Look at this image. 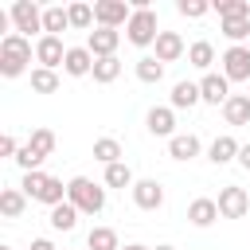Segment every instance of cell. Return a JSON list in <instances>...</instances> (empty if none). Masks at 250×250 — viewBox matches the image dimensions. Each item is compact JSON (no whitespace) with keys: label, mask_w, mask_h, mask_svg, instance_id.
<instances>
[{"label":"cell","mask_w":250,"mask_h":250,"mask_svg":"<svg viewBox=\"0 0 250 250\" xmlns=\"http://www.w3.org/2000/svg\"><path fill=\"white\" fill-rule=\"evenodd\" d=\"M66 27H70V16H66L62 4L43 8V35H59V31H66Z\"/></svg>","instance_id":"26"},{"label":"cell","mask_w":250,"mask_h":250,"mask_svg":"<svg viewBox=\"0 0 250 250\" xmlns=\"http://www.w3.org/2000/svg\"><path fill=\"white\" fill-rule=\"evenodd\" d=\"M188 62H191L195 70L211 74V62H215V43H211V39H195V43L188 47Z\"/></svg>","instance_id":"21"},{"label":"cell","mask_w":250,"mask_h":250,"mask_svg":"<svg viewBox=\"0 0 250 250\" xmlns=\"http://www.w3.org/2000/svg\"><path fill=\"white\" fill-rule=\"evenodd\" d=\"M137 78H141L145 86H156V82L164 78V62H160L156 55H141V59H137Z\"/></svg>","instance_id":"27"},{"label":"cell","mask_w":250,"mask_h":250,"mask_svg":"<svg viewBox=\"0 0 250 250\" xmlns=\"http://www.w3.org/2000/svg\"><path fill=\"white\" fill-rule=\"evenodd\" d=\"M43 160H47V156H39L27 141H23V145H20V152H16V164H20L23 172H39V168H43Z\"/></svg>","instance_id":"35"},{"label":"cell","mask_w":250,"mask_h":250,"mask_svg":"<svg viewBox=\"0 0 250 250\" xmlns=\"http://www.w3.org/2000/svg\"><path fill=\"white\" fill-rule=\"evenodd\" d=\"M215 203H219V215H223V219H246V215H250V195H246V188H238V184H223Z\"/></svg>","instance_id":"6"},{"label":"cell","mask_w":250,"mask_h":250,"mask_svg":"<svg viewBox=\"0 0 250 250\" xmlns=\"http://www.w3.org/2000/svg\"><path fill=\"white\" fill-rule=\"evenodd\" d=\"M86 250H121V238L113 227H90L86 234Z\"/></svg>","instance_id":"24"},{"label":"cell","mask_w":250,"mask_h":250,"mask_svg":"<svg viewBox=\"0 0 250 250\" xmlns=\"http://www.w3.org/2000/svg\"><path fill=\"white\" fill-rule=\"evenodd\" d=\"M223 121L227 125H250V94H230L223 105Z\"/></svg>","instance_id":"20"},{"label":"cell","mask_w":250,"mask_h":250,"mask_svg":"<svg viewBox=\"0 0 250 250\" xmlns=\"http://www.w3.org/2000/svg\"><path fill=\"white\" fill-rule=\"evenodd\" d=\"M27 145H31V148H35L39 156H51L59 141H55V133H51V129H31V137H27Z\"/></svg>","instance_id":"34"},{"label":"cell","mask_w":250,"mask_h":250,"mask_svg":"<svg viewBox=\"0 0 250 250\" xmlns=\"http://www.w3.org/2000/svg\"><path fill=\"white\" fill-rule=\"evenodd\" d=\"M94 55H90V47H66V62H62V70L70 74V78H86V74H94Z\"/></svg>","instance_id":"15"},{"label":"cell","mask_w":250,"mask_h":250,"mask_svg":"<svg viewBox=\"0 0 250 250\" xmlns=\"http://www.w3.org/2000/svg\"><path fill=\"white\" fill-rule=\"evenodd\" d=\"M238 148H242V145H238L230 133H223V137H215V141L207 145V160H211L215 168H219V164H230V160H238Z\"/></svg>","instance_id":"19"},{"label":"cell","mask_w":250,"mask_h":250,"mask_svg":"<svg viewBox=\"0 0 250 250\" xmlns=\"http://www.w3.org/2000/svg\"><path fill=\"white\" fill-rule=\"evenodd\" d=\"M31 90H35V94H55V90H59V70L31 66Z\"/></svg>","instance_id":"31"},{"label":"cell","mask_w":250,"mask_h":250,"mask_svg":"<svg viewBox=\"0 0 250 250\" xmlns=\"http://www.w3.org/2000/svg\"><path fill=\"white\" fill-rule=\"evenodd\" d=\"M152 55H156L160 62H176V59H184V55H188V43H184V35H180V31H160V35H156V43H152Z\"/></svg>","instance_id":"14"},{"label":"cell","mask_w":250,"mask_h":250,"mask_svg":"<svg viewBox=\"0 0 250 250\" xmlns=\"http://www.w3.org/2000/svg\"><path fill=\"white\" fill-rule=\"evenodd\" d=\"M66 16H70V27H78V31H90L94 27V4L74 0V4H66Z\"/></svg>","instance_id":"29"},{"label":"cell","mask_w":250,"mask_h":250,"mask_svg":"<svg viewBox=\"0 0 250 250\" xmlns=\"http://www.w3.org/2000/svg\"><path fill=\"white\" fill-rule=\"evenodd\" d=\"M160 31H164V27H160V20H156L152 8H133L129 23H125V39H129L133 47H152Z\"/></svg>","instance_id":"4"},{"label":"cell","mask_w":250,"mask_h":250,"mask_svg":"<svg viewBox=\"0 0 250 250\" xmlns=\"http://www.w3.org/2000/svg\"><path fill=\"white\" fill-rule=\"evenodd\" d=\"M133 203L141 211H160L164 207V184L160 180H137L133 184Z\"/></svg>","instance_id":"13"},{"label":"cell","mask_w":250,"mask_h":250,"mask_svg":"<svg viewBox=\"0 0 250 250\" xmlns=\"http://www.w3.org/2000/svg\"><path fill=\"white\" fill-rule=\"evenodd\" d=\"M133 184H137V176H133V168H129L125 160H121V164H109V168H105V188H121V191L129 188V191H133Z\"/></svg>","instance_id":"28"},{"label":"cell","mask_w":250,"mask_h":250,"mask_svg":"<svg viewBox=\"0 0 250 250\" xmlns=\"http://www.w3.org/2000/svg\"><path fill=\"white\" fill-rule=\"evenodd\" d=\"M31 59H35V47H31L27 35H20V31L0 35V74L4 78H20Z\"/></svg>","instance_id":"1"},{"label":"cell","mask_w":250,"mask_h":250,"mask_svg":"<svg viewBox=\"0 0 250 250\" xmlns=\"http://www.w3.org/2000/svg\"><path fill=\"white\" fill-rule=\"evenodd\" d=\"M199 94H203L207 105H219V109H223L227 98H230V82H227V74H223V70H219V74H215V70L203 74V78H199Z\"/></svg>","instance_id":"11"},{"label":"cell","mask_w":250,"mask_h":250,"mask_svg":"<svg viewBox=\"0 0 250 250\" xmlns=\"http://www.w3.org/2000/svg\"><path fill=\"white\" fill-rule=\"evenodd\" d=\"M121 156H125V148H121L117 137H98V141H94V160H98V164L109 168V164H121Z\"/></svg>","instance_id":"22"},{"label":"cell","mask_w":250,"mask_h":250,"mask_svg":"<svg viewBox=\"0 0 250 250\" xmlns=\"http://www.w3.org/2000/svg\"><path fill=\"white\" fill-rule=\"evenodd\" d=\"M219 31L230 39V47H242V39H250V20H219Z\"/></svg>","instance_id":"32"},{"label":"cell","mask_w":250,"mask_h":250,"mask_svg":"<svg viewBox=\"0 0 250 250\" xmlns=\"http://www.w3.org/2000/svg\"><path fill=\"white\" fill-rule=\"evenodd\" d=\"M199 102H203L199 82H188V78H180V82L172 86V94H168V105H172V109H191V105H199Z\"/></svg>","instance_id":"18"},{"label":"cell","mask_w":250,"mask_h":250,"mask_svg":"<svg viewBox=\"0 0 250 250\" xmlns=\"http://www.w3.org/2000/svg\"><path fill=\"white\" fill-rule=\"evenodd\" d=\"M23 195L27 199H35V203H47V207H59V203H66V184L59 180V176H47L43 168L39 172H23Z\"/></svg>","instance_id":"2"},{"label":"cell","mask_w":250,"mask_h":250,"mask_svg":"<svg viewBox=\"0 0 250 250\" xmlns=\"http://www.w3.org/2000/svg\"><path fill=\"white\" fill-rule=\"evenodd\" d=\"M8 16H12V31H20V35H39L43 39V8L35 4V0H12V8H8Z\"/></svg>","instance_id":"5"},{"label":"cell","mask_w":250,"mask_h":250,"mask_svg":"<svg viewBox=\"0 0 250 250\" xmlns=\"http://www.w3.org/2000/svg\"><path fill=\"white\" fill-rule=\"evenodd\" d=\"M35 62L47 66V70H59L66 62V47H62V35H43L35 39Z\"/></svg>","instance_id":"9"},{"label":"cell","mask_w":250,"mask_h":250,"mask_svg":"<svg viewBox=\"0 0 250 250\" xmlns=\"http://www.w3.org/2000/svg\"><path fill=\"white\" fill-rule=\"evenodd\" d=\"M121 250H152V246H141V242H129V246H121Z\"/></svg>","instance_id":"40"},{"label":"cell","mask_w":250,"mask_h":250,"mask_svg":"<svg viewBox=\"0 0 250 250\" xmlns=\"http://www.w3.org/2000/svg\"><path fill=\"white\" fill-rule=\"evenodd\" d=\"M215 219H223V215H219V203H215V199L199 195V199H191V203H188V223H191V227H199V230H203V227H211Z\"/></svg>","instance_id":"17"},{"label":"cell","mask_w":250,"mask_h":250,"mask_svg":"<svg viewBox=\"0 0 250 250\" xmlns=\"http://www.w3.org/2000/svg\"><path fill=\"white\" fill-rule=\"evenodd\" d=\"M145 129L152 133V137H176V109L172 105H152L148 113H145Z\"/></svg>","instance_id":"12"},{"label":"cell","mask_w":250,"mask_h":250,"mask_svg":"<svg viewBox=\"0 0 250 250\" xmlns=\"http://www.w3.org/2000/svg\"><path fill=\"white\" fill-rule=\"evenodd\" d=\"M0 250H12V246H0Z\"/></svg>","instance_id":"42"},{"label":"cell","mask_w":250,"mask_h":250,"mask_svg":"<svg viewBox=\"0 0 250 250\" xmlns=\"http://www.w3.org/2000/svg\"><path fill=\"white\" fill-rule=\"evenodd\" d=\"M156 250H176V246H168V242H160V246H156Z\"/></svg>","instance_id":"41"},{"label":"cell","mask_w":250,"mask_h":250,"mask_svg":"<svg viewBox=\"0 0 250 250\" xmlns=\"http://www.w3.org/2000/svg\"><path fill=\"white\" fill-rule=\"evenodd\" d=\"M86 47H90L94 59H109V55H117V47H121V31H113V27H94V31L86 35Z\"/></svg>","instance_id":"10"},{"label":"cell","mask_w":250,"mask_h":250,"mask_svg":"<svg viewBox=\"0 0 250 250\" xmlns=\"http://www.w3.org/2000/svg\"><path fill=\"white\" fill-rule=\"evenodd\" d=\"M129 16H133V8L125 4V0H94V23L98 27H125L129 23Z\"/></svg>","instance_id":"7"},{"label":"cell","mask_w":250,"mask_h":250,"mask_svg":"<svg viewBox=\"0 0 250 250\" xmlns=\"http://www.w3.org/2000/svg\"><path fill=\"white\" fill-rule=\"evenodd\" d=\"M31 250H55V242H51V238H35V242H31Z\"/></svg>","instance_id":"39"},{"label":"cell","mask_w":250,"mask_h":250,"mask_svg":"<svg viewBox=\"0 0 250 250\" xmlns=\"http://www.w3.org/2000/svg\"><path fill=\"white\" fill-rule=\"evenodd\" d=\"M219 20H250V0H219Z\"/></svg>","instance_id":"33"},{"label":"cell","mask_w":250,"mask_h":250,"mask_svg":"<svg viewBox=\"0 0 250 250\" xmlns=\"http://www.w3.org/2000/svg\"><path fill=\"white\" fill-rule=\"evenodd\" d=\"M238 164H242V168H246V172H250V141H246V145H242V148H238Z\"/></svg>","instance_id":"38"},{"label":"cell","mask_w":250,"mask_h":250,"mask_svg":"<svg viewBox=\"0 0 250 250\" xmlns=\"http://www.w3.org/2000/svg\"><path fill=\"white\" fill-rule=\"evenodd\" d=\"M23 211H27L23 188H4V191H0V215H4V219H20Z\"/></svg>","instance_id":"23"},{"label":"cell","mask_w":250,"mask_h":250,"mask_svg":"<svg viewBox=\"0 0 250 250\" xmlns=\"http://www.w3.org/2000/svg\"><path fill=\"white\" fill-rule=\"evenodd\" d=\"M199 152H203V145H199V137H195V133H176V137L168 141V156H172V160H180V164L195 160Z\"/></svg>","instance_id":"16"},{"label":"cell","mask_w":250,"mask_h":250,"mask_svg":"<svg viewBox=\"0 0 250 250\" xmlns=\"http://www.w3.org/2000/svg\"><path fill=\"white\" fill-rule=\"evenodd\" d=\"M176 12H180L184 20H203V16L211 12V4H207V0H176Z\"/></svg>","instance_id":"36"},{"label":"cell","mask_w":250,"mask_h":250,"mask_svg":"<svg viewBox=\"0 0 250 250\" xmlns=\"http://www.w3.org/2000/svg\"><path fill=\"white\" fill-rule=\"evenodd\" d=\"M117 78H121V59H117V55H109V59H98V62H94V82L109 86V82H117Z\"/></svg>","instance_id":"30"},{"label":"cell","mask_w":250,"mask_h":250,"mask_svg":"<svg viewBox=\"0 0 250 250\" xmlns=\"http://www.w3.org/2000/svg\"><path fill=\"white\" fill-rule=\"evenodd\" d=\"M47 223H51L55 230H74V227H78V207H74L70 199H66V203H59V207H51Z\"/></svg>","instance_id":"25"},{"label":"cell","mask_w":250,"mask_h":250,"mask_svg":"<svg viewBox=\"0 0 250 250\" xmlns=\"http://www.w3.org/2000/svg\"><path fill=\"white\" fill-rule=\"evenodd\" d=\"M16 152H20L16 137H12V133H4V137H0V156H12V160H16Z\"/></svg>","instance_id":"37"},{"label":"cell","mask_w":250,"mask_h":250,"mask_svg":"<svg viewBox=\"0 0 250 250\" xmlns=\"http://www.w3.org/2000/svg\"><path fill=\"white\" fill-rule=\"evenodd\" d=\"M219 62H223L227 82H250V43H242V47H227Z\"/></svg>","instance_id":"8"},{"label":"cell","mask_w":250,"mask_h":250,"mask_svg":"<svg viewBox=\"0 0 250 250\" xmlns=\"http://www.w3.org/2000/svg\"><path fill=\"white\" fill-rule=\"evenodd\" d=\"M66 199L78 207V215H102V211H105V188L94 184L90 176L66 180Z\"/></svg>","instance_id":"3"}]
</instances>
